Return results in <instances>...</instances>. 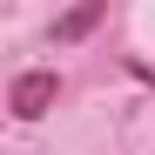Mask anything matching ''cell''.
<instances>
[{"label":"cell","instance_id":"cell-1","mask_svg":"<svg viewBox=\"0 0 155 155\" xmlns=\"http://www.w3.org/2000/svg\"><path fill=\"white\" fill-rule=\"evenodd\" d=\"M54 94H61L54 68H34V74H14V88H7V108H14V121H41L47 108H54Z\"/></svg>","mask_w":155,"mask_h":155},{"label":"cell","instance_id":"cell-2","mask_svg":"<svg viewBox=\"0 0 155 155\" xmlns=\"http://www.w3.org/2000/svg\"><path fill=\"white\" fill-rule=\"evenodd\" d=\"M101 14H108L101 0H88V7H74V14H61V20H54V41H81V34H94V27H101Z\"/></svg>","mask_w":155,"mask_h":155}]
</instances>
